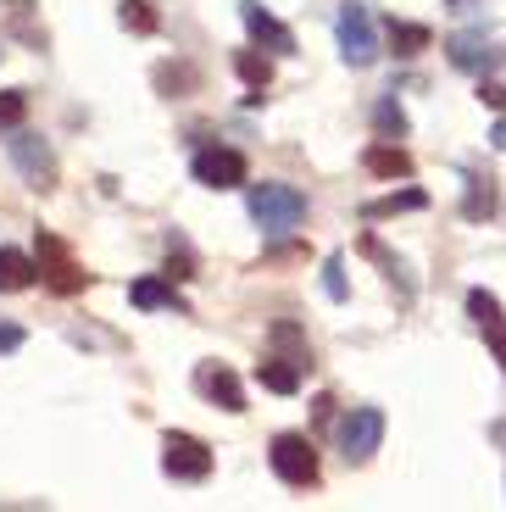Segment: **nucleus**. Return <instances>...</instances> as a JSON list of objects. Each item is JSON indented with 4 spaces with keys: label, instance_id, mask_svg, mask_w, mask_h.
<instances>
[{
    "label": "nucleus",
    "instance_id": "obj_21",
    "mask_svg": "<svg viewBox=\"0 0 506 512\" xmlns=\"http://www.w3.org/2000/svg\"><path fill=\"white\" fill-rule=\"evenodd\" d=\"M451 62H456V67H468V73H479V67H490L495 56L484 51V39H479V34H456V39H451Z\"/></svg>",
    "mask_w": 506,
    "mask_h": 512
},
{
    "label": "nucleus",
    "instance_id": "obj_29",
    "mask_svg": "<svg viewBox=\"0 0 506 512\" xmlns=\"http://www.w3.org/2000/svg\"><path fill=\"white\" fill-rule=\"evenodd\" d=\"M323 290H329L334 301H345V279H340V256H329V268H323Z\"/></svg>",
    "mask_w": 506,
    "mask_h": 512
},
{
    "label": "nucleus",
    "instance_id": "obj_20",
    "mask_svg": "<svg viewBox=\"0 0 506 512\" xmlns=\"http://www.w3.org/2000/svg\"><path fill=\"white\" fill-rule=\"evenodd\" d=\"M6 23H12L17 39H28L34 51H45V28H34V0H12L6 6Z\"/></svg>",
    "mask_w": 506,
    "mask_h": 512
},
{
    "label": "nucleus",
    "instance_id": "obj_7",
    "mask_svg": "<svg viewBox=\"0 0 506 512\" xmlns=\"http://www.w3.org/2000/svg\"><path fill=\"white\" fill-rule=\"evenodd\" d=\"M340 451H345V462H367L373 451L384 446V412L379 407H351L340 418Z\"/></svg>",
    "mask_w": 506,
    "mask_h": 512
},
{
    "label": "nucleus",
    "instance_id": "obj_14",
    "mask_svg": "<svg viewBox=\"0 0 506 512\" xmlns=\"http://www.w3.org/2000/svg\"><path fill=\"white\" fill-rule=\"evenodd\" d=\"M256 373H262V384L273 390V396H295V390H301V373H306V368H301V362H290V357H267Z\"/></svg>",
    "mask_w": 506,
    "mask_h": 512
},
{
    "label": "nucleus",
    "instance_id": "obj_28",
    "mask_svg": "<svg viewBox=\"0 0 506 512\" xmlns=\"http://www.w3.org/2000/svg\"><path fill=\"white\" fill-rule=\"evenodd\" d=\"M479 101L490 106V112H506V90L495 84V78H479Z\"/></svg>",
    "mask_w": 506,
    "mask_h": 512
},
{
    "label": "nucleus",
    "instance_id": "obj_25",
    "mask_svg": "<svg viewBox=\"0 0 506 512\" xmlns=\"http://www.w3.org/2000/svg\"><path fill=\"white\" fill-rule=\"evenodd\" d=\"M362 251H367V256H373V262H379V268H384V273H390V284H401V295H406V301H412V284H406V273H401V262H395V256H390V251H384V245H379V240H373V234H367V240H362Z\"/></svg>",
    "mask_w": 506,
    "mask_h": 512
},
{
    "label": "nucleus",
    "instance_id": "obj_22",
    "mask_svg": "<svg viewBox=\"0 0 506 512\" xmlns=\"http://www.w3.org/2000/svg\"><path fill=\"white\" fill-rule=\"evenodd\" d=\"M390 45H395V56H418L434 45V34L423 23H390Z\"/></svg>",
    "mask_w": 506,
    "mask_h": 512
},
{
    "label": "nucleus",
    "instance_id": "obj_30",
    "mask_svg": "<svg viewBox=\"0 0 506 512\" xmlns=\"http://www.w3.org/2000/svg\"><path fill=\"white\" fill-rule=\"evenodd\" d=\"M23 346V329L17 323H0V351H17Z\"/></svg>",
    "mask_w": 506,
    "mask_h": 512
},
{
    "label": "nucleus",
    "instance_id": "obj_8",
    "mask_svg": "<svg viewBox=\"0 0 506 512\" xmlns=\"http://www.w3.org/2000/svg\"><path fill=\"white\" fill-rule=\"evenodd\" d=\"M190 173H195V184H206V190H240L251 167H245L240 151H228V145H206V151H195Z\"/></svg>",
    "mask_w": 506,
    "mask_h": 512
},
{
    "label": "nucleus",
    "instance_id": "obj_3",
    "mask_svg": "<svg viewBox=\"0 0 506 512\" xmlns=\"http://www.w3.org/2000/svg\"><path fill=\"white\" fill-rule=\"evenodd\" d=\"M6 151H12V162H17V173L28 179V190H39V195H51L56 190V179H62V167H56V151L39 134H28V128H12V140H6Z\"/></svg>",
    "mask_w": 506,
    "mask_h": 512
},
{
    "label": "nucleus",
    "instance_id": "obj_19",
    "mask_svg": "<svg viewBox=\"0 0 506 512\" xmlns=\"http://www.w3.org/2000/svg\"><path fill=\"white\" fill-rule=\"evenodd\" d=\"M117 23H123L128 34H156V23H162V17H156L151 0H117Z\"/></svg>",
    "mask_w": 506,
    "mask_h": 512
},
{
    "label": "nucleus",
    "instance_id": "obj_11",
    "mask_svg": "<svg viewBox=\"0 0 506 512\" xmlns=\"http://www.w3.org/2000/svg\"><path fill=\"white\" fill-rule=\"evenodd\" d=\"M195 384H201V396H212L223 412H245V390H240V379L228 368H217V362H206L201 373H195Z\"/></svg>",
    "mask_w": 506,
    "mask_h": 512
},
{
    "label": "nucleus",
    "instance_id": "obj_1",
    "mask_svg": "<svg viewBox=\"0 0 506 512\" xmlns=\"http://www.w3.org/2000/svg\"><path fill=\"white\" fill-rule=\"evenodd\" d=\"M245 206H251V218L262 234H290L295 223L306 218V195L290 190V184H251V190H245Z\"/></svg>",
    "mask_w": 506,
    "mask_h": 512
},
{
    "label": "nucleus",
    "instance_id": "obj_16",
    "mask_svg": "<svg viewBox=\"0 0 506 512\" xmlns=\"http://www.w3.org/2000/svg\"><path fill=\"white\" fill-rule=\"evenodd\" d=\"M273 357H290V362H301V368H312V351H306V334H301V323H273Z\"/></svg>",
    "mask_w": 506,
    "mask_h": 512
},
{
    "label": "nucleus",
    "instance_id": "obj_12",
    "mask_svg": "<svg viewBox=\"0 0 506 512\" xmlns=\"http://www.w3.org/2000/svg\"><path fill=\"white\" fill-rule=\"evenodd\" d=\"M362 167L373 179H412V156H406L401 145H367Z\"/></svg>",
    "mask_w": 506,
    "mask_h": 512
},
{
    "label": "nucleus",
    "instance_id": "obj_4",
    "mask_svg": "<svg viewBox=\"0 0 506 512\" xmlns=\"http://www.w3.org/2000/svg\"><path fill=\"white\" fill-rule=\"evenodd\" d=\"M267 462H273V474L284 479V485H295V490H306V485H317V446L306 435H273V446H267Z\"/></svg>",
    "mask_w": 506,
    "mask_h": 512
},
{
    "label": "nucleus",
    "instance_id": "obj_5",
    "mask_svg": "<svg viewBox=\"0 0 506 512\" xmlns=\"http://www.w3.org/2000/svg\"><path fill=\"white\" fill-rule=\"evenodd\" d=\"M162 468H167L173 479H190V485H201V479L212 474V446H206L201 435L167 429V435H162Z\"/></svg>",
    "mask_w": 506,
    "mask_h": 512
},
{
    "label": "nucleus",
    "instance_id": "obj_15",
    "mask_svg": "<svg viewBox=\"0 0 506 512\" xmlns=\"http://www.w3.org/2000/svg\"><path fill=\"white\" fill-rule=\"evenodd\" d=\"M495 212V179L490 173H468V195H462V218L479 223Z\"/></svg>",
    "mask_w": 506,
    "mask_h": 512
},
{
    "label": "nucleus",
    "instance_id": "obj_10",
    "mask_svg": "<svg viewBox=\"0 0 506 512\" xmlns=\"http://www.w3.org/2000/svg\"><path fill=\"white\" fill-rule=\"evenodd\" d=\"M468 318L479 323V334L490 340L495 362L506 368V312H501V301H495L490 290H468Z\"/></svg>",
    "mask_w": 506,
    "mask_h": 512
},
{
    "label": "nucleus",
    "instance_id": "obj_24",
    "mask_svg": "<svg viewBox=\"0 0 506 512\" xmlns=\"http://www.w3.org/2000/svg\"><path fill=\"white\" fill-rule=\"evenodd\" d=\"M195 84H201V73H195V67H184V62H162L156 67V90L162 95H173V90H195Z\"/></svg>",
    "mask_w": 506,
    "mask_h": 512
},
{
    "label": "nucleus",
    "instance_id": "obj_18",
    "mask_svg": "<svg viewBox=\"0 0 506 512\" xmlns=\"http://www.w3.org/2000/svg\"><path fill=\"white\" fill-rule=\"evenodd\" d=\"M418 206H429V195L423 190H395V195H379V201H367L362 206V218H395V212H418Z\"/></svg>",
    "mask_w": 506,
    "mask_h": 512
},
{
    "label": "nucleus",
    "instance_id": "obj_17",
    "mask_svg": "<svg viewBox=\"0 0 506 512\" xmlns=\"http://www.w3.org/2000/svg\"><path fill=\"white\" fill-rule=\"evenodd\" d=\"M128 295H134V307H140V312H156V307H178V312H184V301H178L173 279H140Z\"/></svg>",
    "mask_w": 506,
    "mask_h": 512
},
{
    "label": "nucleus",
    "instance_id": "obj_27",
    "mask_svg": "<svg viewBox=\"0 0 506 512\" xmlns=\"http://www.w3.org/2000/svg\"><path fill=\"white\" fill-rule=\"evenodd\" d=\"M28 117V90H0V128H17Z\"/></svg>",
    "mask_w": 506,
    "mask_h": 512
},
{
    "label": "nucleus",
    "instance_id": "obj_23",
    "mask_svg": "<svg viewBox=\"0 0 506 512\" xmlns=\"http://www.w3.org/2000/svg\"><path fill=\"white\" fill-rule=\"evenodd\" d=\"M234 67H240V78L251 90H267V84H273V56H262V51H240Z\"/></svg>",
    "mask_w": 506,
    "mask_h": 512
},
{
    "label": "nucleus",
    "instance_id": "obj_9",
    "mask_svg": "<svg viewBox=\"0 0 506 512\" xmlns=\"http://www.w3.org/2000/svg\"><path fill=\"white\" fill-rule=\"evenodd\" d=\"M240 23H245V34H251L262 51H273V56H290L295 51V34L267 12L262 0H240Z\"/></svg>",
    "mask_w": 506,
    "mask_h": 512
},
{
    "label": "nucleus",
    "instance_id": "obj_26",
    "mask_svg": "<svg viewBox=\"0 0 506 512\" xmlns=\"http://www.w3.org/2000/svg\"><path fill=\"white\" fill-rule=\"evenodd\" d=\"M373 128H379V134H395V140H401V134H406V112H401V101H390V95H384V101L373 106Z\"/></svg>",
    "mask_w": 506,
    "mask_h": 512
},
{
    "label": "nucleus",
    "instance_id": "obj_13",
    "mask_svg": "<svg viewBox=\"0 0 506 512\" xmlns=\"http://www.w3.org/2000/svg\"><path fill=\"white\" fill-rule=\"evenodd\" d=\"M39 279V262L23 251H12V245H0V295H12V290H28V284Z\"/></svg>",
    "mask_w": 506,
    "mask_h": 512
},
{
    "label": "nucleus",
    "instance_id": "obj_31",
    "mask_svg": "<svg viewBox=\"0 0 506 512\" xmlns=\"http://www.w3.org/2000/svg\"><path fill=\"white\" fill-rule=\"evenodd\" d=\"M445 6H473V0H445Z\"/></svg>",
    "mask_w": 506,
    "mask_h": 512
},
{
    "label": "nucleus",
    "instance_id": "obj_6",
    "mask_svg": "<svg viewBox=\"0 0 506 512\" xmlns=\"http://www.w3.org/2000/svg\"><path fill=\"white\" fill-rule=\"evenodd\" d=\"M39 279L51 284L56 295H78L89 284V273H84V262H78L73 251H67L62 240H56V234H39Z\"/></svg>",
    "mask_w": 506,
    "mask_h": 512
},
{
    "label": "nucleus",
    "instance_id": "obj_2",
    "mask_svg": "<svg viewBox=\"0 0 506 512\" xmlns=\"http://www.w3.org/2000/svg\"><path fill=\"white\" fill-rule=\"evenodd\" d=\"M334 39H340V56L351 67H373L379 62V28H373V12L362 0H345L334 12Z\"/></svg>",
    "mask_w": 506,
    "mask_h": 512
}]
</instances>
